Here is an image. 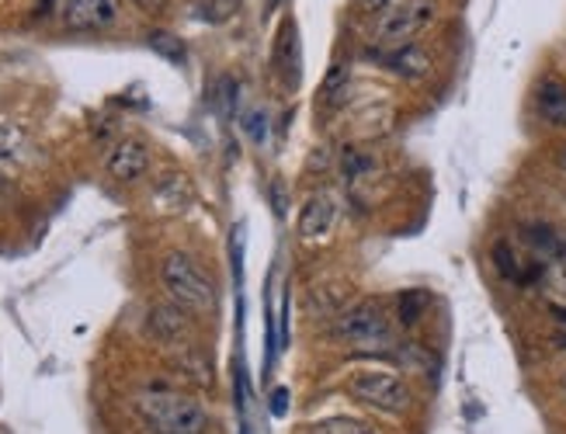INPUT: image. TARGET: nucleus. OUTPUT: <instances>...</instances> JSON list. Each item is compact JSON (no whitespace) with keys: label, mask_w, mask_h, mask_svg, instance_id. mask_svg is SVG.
Here are the masks:
<instances>
[{"label":"nucleus","mask_w":566,"mask_h":434,"mask_svg":"<svg viewBox=\"0 0 566 434\" xmlns=\"http://www.w3.org/2000/svg\"><path fill=\"white\" fill-rule=\"evenodd\" d=\"M150 171V150L139 139H118L108 154V174L122 184H136Z\"/></svg>","instance_id":"nucleus-9"},{"label":"nucleus","mask_w":566,"mask_h":434,"mask_svg":"<svg viewBox=\"0 0 566 434\" xmlns=\"http://www.w3.org/2000/svg\"><path fill=\"white\" fill-rule=\"evenodd\" d=\"M129 4H136L139 11H164L167 0H129Z\"/></svg>","instance_id":"nucleus-25"},{"label":"nucleus","mask_w":566,"mask_h":434,"mask_svg":"<svg viewBox=\"0 0 566 434\" xmlns=\"http://www.w3.org/2000/svg\"><path fill=\"white\" fill-rule=\"evenodd\" d=\"M313 434H373V427L352 417H331V421H319Z\"/></svg>","instance_id":"nucleus-17"},{"label":"nucleus","mask_w":566,"mask_h":434,"mask_svg":"<svg viewBox=\"0 0 566 434\" xmlns=\"http://www.w3.org/2000/svg\"><path fill=\"white\" fill-rule=\"evenodd\" d=\"M556 163H559V171L566 174V142H563V147H559V154H556Z\"/></svg>","instance_id":"nucleus-27"},{"label":"nucleus","mask_w":566,"mask_h":434,"mask_svg":"<svg viewBox=\"0 0 566 434\" xmlns=\"http://www.w3.org/2000/svg\"><path fill=\"white\" fill-rule=\"evenodd\" d=\"M160 278H164V288L167 296L175 299L181 309L188 313H212L216 309V288H212V278L209 272L202 268L199 261L185 251H170L160 264Z\"/></svg>","instance_id":"nucleus-3"},{"label":"nucleus","mask_w":566,"mask_h":434,"mask_svg":"<svg viewBox=\"0 0 566 434\" xmlns=\"http://www.w3.org/2000/svg\"><path fill=\"white\" fill-rule=\"evenodd\" d=\"M376 63L389 74H397L403 81H421L431 74V53L424 45L417 42H407V45H392V50H379L376 53Z\"/></svg>","instance_id":"nucleus-7"},{"label":"nucleus","mask_w":566,"mask_h":434,"mask_svg":"<svg viewBox=\"0 0 566 434\" xmlns=\"http://www.w3.org/2000/svg\"><path fill=\"white\" fill-rule=\"evenodd\" d=\"M334 220H337L334 199L331 195H313V199H306V205L300 212V233L306 240H316V236H324L334 226Z\"/></svg>","instance_id":"nucleus-11"},{"label":"nucleus","mask_w":566,"mask_h":434,"mask_svg":"<svg viewBox=\"0 0 566 434\" xmlns=\"http://www.w3.org/2000/svg\"><path fill=\"white\" fill-rule=\"evenodd\" d=\"M150 50L157 53V56H164V60H170V63H185V42L175 35V32H164V29H157V32H150Z\"/></svg>","instance_id":"nucleus-14"},{"label":"nucleus","mask_w":566,"mask_h":434,"mask_svg":"<svg viewBox=\"0 0 566 434\" xmlns=\"http://www.w3.org/2000/svg\"><path fill=\"white\" fill-rule=\"evenodd\" d=\"M389 4H392V0H358V8H361V11H376V14H382Z\"/></svg>","instance_id":"nucleus-24"},{"label":"nucleus","mask_w":566,"mask_h":434,"mask_svg":"<svg viewBox=\"0 0 566 434\" xmlns=\"http://www.w3.org/2000/svg\"><path fill=\"white\" fill-rule=\"evenodd\" d=\"M373 163L368 157H361V154H355V150H348L344 154V167H348V178H358V174H365V167Z\"/></svg>","instance_id":"nucleus-22"},{"label":"nucleus","mask_w":566,"mask_h":434,"mask_svg":"<svg viewBox=\"0 0 566 434\" xmlns=\"http://www.w3.org/2000/svg\"><path fill=\"white\" fill-rule=\"evenodd\" d=\"M494 264H497V272L514 285H528V278H543V272H538V268H525L522 257L511 251V244L494 247Z\"/></svg>","instance_id":"nucleus-12"},{"label":"nucleus","mask_w":566,"mask_h":434,"mask_svg":"<svg viewBox=\"0 0 566 434\" xmlns=\"http://www.w3.org/2000/svg\"><path fill=\"white\" fill-rule=\"evenodd\" d=\"M300 53H303L300 50V25H295L292 18H285L279 35H275V45H272V66L289 91H295V84H300Z\"/></svg>","instance_id":"nucleus-8"},{"label":"nucleus","mask_w":566,"mask_h":434,"mask_svg":"<svg viewBox=\"0 0 566 434\" xmlns=\"http://www.w3.org/2000/svg\"><path fill=\"white\" fill-rule=\"evenodd\" d=\"M285 4V0H268V14H272L275 8H282Z\"/></svg>","instance_id":"nucleus-28"},{"label":"nucleus","mask_w":566,"mask_h":434,"mask_svg":"<svg viewBox=\"0 0 566 434\" xmlns=\"http://www.w3.org/2000/svg\"><path fill=\"white\" fill-rule=\"evenodd\" d=\"M535 112L543 123L566 129V81L559 77H543L535 87Z\"/></svg>","instance_id":"nucleus-10"},{"label":"nucleus","mask_w":566,"mask_h":434,"mask_svg":"<svg viewBox=\"0 0 566 434\" xmlns=\"http://www.w3.org/2000/svg\"><path fill=\"white\" fill-rule=\"evenodd\" d=\"M60 18L73 32H102L115 25L118 0H60Z\"/></svg>","instance_id":"nucleus-6"},{"label":"nucleus","mask_w":566,"mask_h":434,"mask_svg":"<svg viewBox=\"0 0 566 434\" xmlns=\"http://www.w3.org/2000/svg\"><path fill=\"white\" fill-rule=\"evenodd\" d=\"M543 285L549 288V296L566 306V254L553 257V264H546L543 268Z\"/></svg>","instance_id":"nucleus-15"},{"label":"nucleus","mask_w":566,"mask_h":434,"mask_svg":"<svg viewBox=\"0 0 566 434\" xmlns=\"http://www.w3.org/2000/svg\"><path fill=\"white\" fill-rule=\"evenodd\" d=\"M434 18H438L434 0H392V4L379 14L373 39L382 45V50L417 42V35L434 25Z\"/></svg>","instance_id":"nucleus-4"},{"label":"nucleus","mask_w":566,"mask_h":434,"mask_svg":"<svg viewBox=\"0 0 566 434\" xmlns=\"http://www.w3.org/2000/svg\"><path fill=\"white\" fill-rule=\"evenodd\" d=\"M334 341H340L344 348H352L355 354H389L392 345H397V330H392L386 309L373 299H365L358 306H352L334 327Z\"/></svg>","instance_id":"nucleus-2"},{"label":"nucleus","mask_w":566,"mask_h":434,"mask_svg":"<svg viewBox=\"0 0 566 434\" xmlns=\"http://www.w3.org/2000/svg\"><path fill=\"white\" fill-rule=\"evenodd\" d=\"M24 154V139L18 129L0 126V167H18Z\"/></svg>","instance_id":"nucleus-16"},{"label":"nucleus","mask_w":566,"mask_h":434,"mask_svg":"<svg viewBox=\"0 0 566 434\" xmlns=\"http://www.w3.org/2000/svg\"><path fill=\"white\" fill-rule=\"evenodd\" d=\"M243 126H248V133L261 142V139H264V112H251V118H248Z\"/></svg>","instance_id":"nucleus-23"},{"label":"nucleus","mask_w":566,"mask_h":434,"mask_svg":"<svg viewBox=\"0 0 566 434\" xmlns=\"http://www.w3.org/2000/svg\"><path fill=\"white\" fill-rule=\"evenodd\" d=\"M139 421L150 427V434H206L209 431V410L175 390H143L133 400Z\"/></svg>","instance_id":"nucleus-1"},{"label":"nucleus","mask_w":566,"mask_h":434,"mask_svg":"<svg viewBox=\"0 0 566 434\" xmlns=\"http://www.w3.org/2000/svg\"><path fill=\"white\" fill-rule=\"evenodd\" d=\"M240 11V0H191V14L209 25H223Z\"/></svg>","instance_id":"nucleus-13"},{"label":"nucleus","mask_w":566,"mask_h":434,"mask_svg":"<svg viewBox=\"0 0 566 434\" xmlns=\"http://www.w3.org/2000/svg\"><path fill=\"white\" fill-rule=\"evenodd\" d=\"M268 414H272L275 421H282L289 414V390H285V385L272 390V400H268Z\"/></svg>","instance_id":"nucleus-21"},{"label":"nucleus","mask_w":566,"mask_h":434,"mask_svg":"<svg viewBox=\"0 0 566 434\" xmlns=\"http://www.w3.org/2000/svg\"><path fill=\"white\" fill-rule=\"evenodd\" d=\"M348 393L365 406L382 410V414H403L410 406V390L400 375L389 372H355L348 379Z\"/></svg>","instance_id":"nucleus-5"},{"label":"nucleus","mask_w":566,"mask_h":434,"mask_svg":"<svg viewBox=\"0 0 566 434\" xmlns=\"http://www.w3.org/2000/svg\"><path fill=\"white\" fill-rule=\"evenodd\" d=\"M553 320L563 327V334H559V337H563V345H566V306H559V303L553 306Z\"/></svg>","instance_id":"nucleus-26"},{"label":"nucleus","mask_w":566,"mask_h":434,"mask_svg":"<svg viewBox=\"0 0 566 434\" xmlns=\"http://www.w3.org/2000/svg\"><path fill=\"white\" fill-rule=\"evenodd\" d=\"M344 87H352V70L344 66V63H337L334 70H331V77H327V87H324V102L327 105H334L340 94H344Z\"/></svg>","instance_id":"nucleus-19"},{"label":"nucleus","mask_w":566,"mask_h":434,"mask_svg":"<svg viewBox=\"0 0 566 434\" xmlns=\"http://www.w3.org/2000/svg\"><path fill=\"white\" fill-rule=\"evenodd\" d=\"M216 91H219V108H223V115H233V108H237V84L230 77H223Z\"/></svg>","instance_id":"nucleus-20"},{"label":"nucleus","mask_w":566,"mask_h":434,"mask_svg":"<svg viewBox=\"0 0 566 434\" xmlns=\"http://www.w3.org/2000/svg\"><path fill=\"white\" fill-rule=\"evenodd\" d=\"M424 309H428V296L424 293H407V296H400V320L407 327H413L417 320H421Z\"/></svg>","instance_id":"nucleus-18"},{"label":"nucleus","mask_w":566,"mask_h":434,"mask_svg":"<svg viewBox=\"0 0 566 434\" xmlns=\"http://www.w3.org/2000/svg\"><path fill=\"white\" fill-rule=\"evenodd\" d=\"M559 390H563V396H566V372H563V379H559Z\"/></svg>","instance_id":"nucleus-29"}]
</instances>
